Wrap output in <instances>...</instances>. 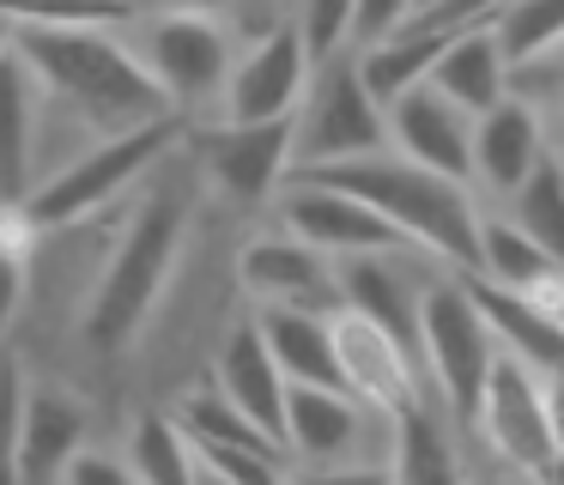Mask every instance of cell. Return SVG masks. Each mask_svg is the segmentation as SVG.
Returning <instances> with one entry per match:
<instances>
[{"instance_id": "cell-1", "label": "cell", "mask_w": 564, "mask_h": 485, "mask_svg": "<svg viewBox=\"0 0 564 485\" xmlns=\"http://www.w3.org/2000/svg\"><path fill=\"white\" fill-rule=\"evenodd\" d=\"M13 55L37 79L62 116H74L91 140L134 133L147 121H171V97L140 67L134 43L110 24H13Z\"/></svg>"}, {"instance_id": "cell-2", "label": "cell", "mask_w": 564, "mask_h": 485, "mask_svg": "<svg viewBox=\"0 0 564 485\" xmlns=\"http://www.w3.org/2000/svg\"><path fill=\"white\" fill-rule=\"evenodd\" d=\"M292 176H316V182H328V188L358 194V201L377 206L406 242H419L431 261L455 267V273H474L479 267L474 188L437 176V170H425V164H413V158H401L394 146L365 152V158H346V164H328V170H292Z\"/></svg>"}, {"instance_id": "cell-3", "label": "cell", "mask_w": 564, "mask_h": 485, "mask_svg": "<svg viewBox=\"0 0 564 485\" xmlns=\"http://www.w3.org/2000/svg\"><path fill=\"white\" fill-rule=\"evenodd\" d=\"M183 230H188V206L176 188H152L134 206V218H128L122 242H116L110 267H104L98 291L86 303V340L98 352H122L147 327V315L159 310L164 285H171Z\"/></svg>"}, {"instance_id": "cell-4", "label": "cell", "mask_w": 564, "mask_h": 485, "mask_svg": "<svg viewBox=\"0 0 564 485\" xmlns=\"http://www.w3.org/2000/svg\"><path fill=\"white\" fill-rule=\"evenodd\" d=\"M491 358H498V334H491L486 310L474 298V279L467 273L425 279V298H419V370L437 388V407L467 431H474Z\"/></svg>"}, {"instance_id": "cell-5", "label": "cell", "mask_w": 564, "mask_h": 485, "mask_svg": "<svg viewBox=\"0 0 564 485\" xmlns=\"http://www.w3.org/2000/svg\"><path fill=\"white\" fill-rule=\"evenodd\" d=\"M389 146V109L365 91L358 55H322L304 85V104L292 116V170H328L346 158H365Z\"/></svg>"}, {"instance_id": "cell-6", "label": "cell", "mask_w": 564, "mask_h": 485, "mask_svg": "<svg viewBox=\"0 0 564 485\" xmlns=\"http://www.w3.org/2000/svg\"><path fill=\"white\" fill-rule=\"evenodd\" d=\"M176 128H183V121L171 116V121H147V128H134V133L91 140L74 164L55 170L43 188H31L25 201H19V206H25V218L37 225V237H43V230H62V225H79V218H91L98 206H110L116 194H128L164 152H171Z\"/></svg>"}, {"instance_id": "cell-7", "label": "cell", "mask_w": 564, "mask_h": 485, "mask_svg": "<svg viewBox=\"0 0 564 485\" xmlns=\"http://www.w3.org/2000/svg\"><path fill=\"white\" fill-rule=\"evenodd\" d=\"M134 55L140 67L159 79V91L171 97V109L213 104L225 97V79H231V36L213 12H134Z\"/></svg>"}, {"instance_id": "cell-8", "label": "cell", "mask_w": 564, "mask_h": 485, "mask_svg": "<svg viewBox=\"0 0 564 485\" xmlns=\"http://www.w3.org/2000/svg\"><path fill=\"white\" fill-rule=\"evenodd\" d=\"M285 455L297 467H346V461H377L389 467L394 455V419L346 388H304L292 382L285 395Z\"/></svg>"}, {"instance_id": "cell-9", "label": "cell", "mask_w": 564, "mask_h": 485, "mask_svg": "<svg viewBox=\"0 0 564 485\" xmlns=\"http://www.w3.org/2000/svg\"><path fill=\"white\" fill-rule=\"evenodd\" d=\"M474 431L491 443V455L503 467H516L522 479H540L558 455L552 443V419H546V388H540V370H528L522 358L498 352L486 376V395H479Z\"/></svg>"}, {"instance_id": "cell-10", "label": "cell", "mask_w": 564, "mask_h": 485, "mask_svg": "<svg viewBox=\"0 0 564 485\" xmlns=\"http://www.w3.org/2000/svg\"><path fill=\"white\" fill-rule=\"evenodd\" d=\"M280 230L304 237L310 249L334 255V261H352V255H425L419 242H406L377 206H365L346 188H328V182H316V176H292V188H285V201H280Z\"/></svg>"}, {"instance_id": "cell-11", "label": "cell", "mask_w": 564, "mask_h": 485, "mask_svg": "<svg viewBox=\"0 0 564 485\" xmlns=\"http://www.w3.org/2000/svg\"><path fill=\"white\" fill-rule=\"evenodd\" d=\"M328 334H334V364H340V388L352 400H365V407L389 412V419H401L406 407H419V400L431 395L425 388V370H419V358L401 346V340L389 334V327H377L370 315L358 310H334L328 315Z\"/></svg>"}, {"instance_id": "cell-12", "label": "cell", "mask_w": 564, "mask_h": 485, "mask_svg": "<svg viewBox=\"0 0 564 485\" xmlns=\"http://www.w3.org/2000/svg\"><path fill=\"white\" fill-rule=\"evenodd\" d=\"M316 73L304 31L297 24H273L249 55L231 61L225 79V121H292L304 104V85Z\"/></svg>"}, {"instance_id": "cell-13", "label": "cell", "mask_w": 564, "mask_h": 485, "mask_svg": "<svg viewBox=\"0 0 564 485\" xmlns=\"http://www.w3.org/2000/svg\"><path fill=\"white\" fill-rule=\"evenodd\" d=\"M243 285L256 298V310H340V261L322 249H310L292 230H268L243 249Z\"/></svg>"}, {"instance_id": "cell-14", "label": "cell", "mask_w": 564, "mask_h": 485, "mask_svg": "<svg viewBox=\"0 0 564 485\" xmlns=\"http://www.w3.org/2000/svg\"><path fill=\"white\" fill-rule=\"evenodd\" d=\"M200 158L225 201L261 206L292 170V121H225L200 133Z\"/></svg>"}, {"instance_id": "cell-15", "label": "cell", "mask_w": 564, "mask_h": 485, "mask_svg": "<svg viewBox=\"0 0 564 485\" xmlns=\"http://www.w3.org/2000/svg\"><path fill=\"white\" fill-rule=\"evenodd\" d=\"M389 140L401 158L474 188V116L462 104H449L443 91L419 85L401 104H389Z\"/></svg>"}, {"instance_id": "cell-16", "label": "cell", "mask_w": 564, "mask_h": 485, "mask_svg": "<svg viewBox=\"0 0 564 485\" xmlns=\"http://www.w3.org/2000/svg\"><path fill=\"white\" fill-rule=\"evenodd\" d=\"M91 412L67 388H25L19 419V485H67V467L86 455Z\"/></svg>"}, {"instance_id": "cell-17", "label": "cell", "mask_w": 564, "mask_h": 485, "mask_svg": "<svg viewBox=\"0 0 564 485\" xmlns=\"http://www.w3.org/2000/svg\"><path fill=\"white\" fill-rule=\"evenodd\" d=\"M419 298H425V279L406 267V255H352V261H340V303L370 315L377 327H389L413 358H419Z\"/></svg>"}, {"instance_id": "cell-18", "label": "cell", "mask_w": 564, "mask_h": 485, "mask_svg": "<svg viewBox=\"0 0 564 485\" xmlns=\"http://www.w3.org/2000/svg\"><path fill=\"white\" fill-rule=\"evenodd\" d=\"M540 158H546V133H540V116L522 97H503L498 109L474 116V188L516 194L534 176Z\"/></svg>"}, {"instance_id": "cell-19", "label": "cell", "mask_w": 564, "mask_h": 485, "mask_svg": "<svg viewBox=\"0 0 564 485\" xmlns=\"http://www.w3.org/2000/svg\"><path fill=\"white\" fill-rule=\"evenodd\" d=\"M213 388H219L243 419H256L268 436L285 443V395H292V382H285V370L273 364V352H268V340H261L256 322L231 327V340H225V352H219Z\"/></svg>"}, {"instance_id": "cell-20", "label": "cell", "mask_w": 564, "mask_h": 485, "mask_svg": "<svg viewBox=\"0 0 564 485\" xmlns=\"http://www.w3.org/2000/svg\"><path fill=\"white\" fill-rule=\"evenodd\" d=\"M425 85H431V91H443L449 104H462L467 116H486V109H498L503 97H510V61H503L491 24L455 31Z\"/></svg>"}, {"instance_id": "cell-21", "label": "cell", "mask_w": 564, "mask_h": 485, "mask_svg": "<svg viewBox=\"0 0 564 485\" xmlns=\"http://www.w3.org/2000/svg\"><path fill=\"white\" fill-rule=\"evenodd\" d=\"M37 116L43 91L19 55H0V206H19L37 170Z\"/></svg>"}, {"instance_id": "cell-22", "label": "cell", "mask_w": 564, "mask_h": 485, "mask_svg": "<svg viewBox=\"0 0 564 485\" xmlns=\"http://www.w3.org/2000/svg\"><path fill=\"white\" fill-rule=\"evenodd\" d=\"M474 298H479V310H486L491 334H498V352L522 358L528 370H540V376L564 364V327L552 322L534 298H522V291H498V285H486V279H474Z\"/></svg>"}, {"instance_id": "cell-23", "label": "cell", "mask_w": 564, "mask_h": 485, "mask_svg": "<svg viewBox=\"0 0 564 485\" xmlns=\"http://www.w3.org/2000/svg\"><path fill=\"white\" fill-rule=\"evenodd\" d=\"M256 327H261V340H268L273 364L285 370V382L340 388L328 315H316V310H256Z\"/></svg>"}, {"instance_id": "cell-24", "label": "cell", "mask_w": 564, "mask_h": 485, "mask_svg": "<svg viewBox=\"0 0 564 485\" xmlns=\"http://www.w3.org/2000/svg\"><path fill=\"white\" fill-rule=\"evenodd\" d=\"M455 31H413V24H401L394 36H382V43H365L352 48L358 55V79H365V91L377 97L382 109L401 104L406 91H419V85L431 79V67H437V55L449 48Z\"/></svg>"}, {"instance_id": "cell-25", "label": "cell", "mask_w": 564, "mask_h": 485, "mask_svg": "<svg viewBox=\"0 0 564 485\" xmlns=\"http://www.w3.org/2000/svg\"><path fill=\"white\" fill-rule=\"evenodd\" d=\"M389 473H394V485H467V467L455 455L449 431L437 424V412H431V400H419V407H406L394 419Z\"/></svg>"}, {"instance_id": "cell-26", "label": "cell", "mask_w": 564, "mask_h": 485, "mask_svg": "<svg viewBox=\"0 0 564 485\" xmlns=\"http://www.w3.org/2000/svg\"><path fill=\"white\" fill-rule=\"evenodd\" d=\"M558 273L564 267L552 261L522 225H510V218H479V267H474V279H486V285H498V291H522V298H534V291L552 285Z\"/></svg>"}, {"instance_id": "cell-27", "label": "cell", "mask_w": 564, "mask_h": 485, "mask_svg": "<svg viewBox=\"0 0 564 485\" xmlns=\"http://www.w3.org/2000/svg\"><path fill=\"white\" fill-rule=\"evenodd\" d=\"M122 461L140 485H195L200 479V461H195V443L188 431L171 419V412H140L128 424V443H122Z\"/></svg>"}, {"instance_id": "cell-28", "label": "cell", "mask_w": 564, "mask_h": 485, "mask_svg": "<svg viewBox=\"0 0 564 485\" xmlns=\"http://www.w3.org/2000/svg\"><path fill=\"white\" fill-rule=\"evenodd\" d=\"M491 36H498L510 73L534 67V61L564 48V0H503L498 19H491Z\"/></svg>"}, {"instance_id": "cell-29", "label": "cell", "mask_w": 564, "mask_h": 485, "mask_svg": "<svg viewBox=\"0 0 564 485\" xmlns=\"http://www.w3.org/2000/svg\"><path fill=\"white\" fill-rule=\"evenodd\" d=\"M503 201H510V213H503V218L522 225L528 237H534L540 249L564 267V170L552 164V158H540L534 176H528L516 194H503Z\"/></svg>"}, {"instance_id": "cell-30", "label": "cell", "mask_w": 564, "mask_h": 485, "mask_svg": "<svg viewBox=\"0 0 564 485\" xmlns=\"http://www.w3.org/2000/svg\"><path fill=\"white\" fill-rule=\"evenodd\" d=\"M37 237V225L25 218V206H0V334L25 303V249Z\"/></svg>"}, {"instance_id": "cell-31", "label": "cell", "mask_w": 564, "mask_h": 485, "mask_svg": "<svg viewBox=\"0 0 564 485\" xmlns=\"http://www.w3.org/2000/svg\"><path fill=\"white\" fill-rule=\"evenodd\" d=\"M352 7L358 0H304V12H297V31H304L310 55H340V48H352Z\"/></svg>"}, {"instance_id": "cell-32", "label": "cell", "mask_w": 564, "mask_h": 485, "mask_svg": "<svg viewBox=\"0 0 564 485\" xmlns=\"http://www.w3.org/2000/svg\"><path fill=\"white\" fill-rule=\"evenodd\" d=\"M19 419H25V376L0 358V485H19Z\"/></svg>"}, {"instance_id": "cell-33", "label": "cell", "mask_w": 564, "mask_h": 485, "mask_svg": "<svg viewBox=\"0 0 564 485\" xmlns=\"http://www.w3.org/2000/svg\"><path fill=\"white\" fill-rule=\"evenodd\" d=\"M503 0H425L413 12V31H474V24H491Z\"/></svg>"}, {"instance_id": "cell-34", "label": "cell", "mask_w": 564, "mask_h": 485, "mask_svg": "<svg viewBox=\"0 0 564 485\" xmlns=\"http://www.w3.org/2000/svg\"><path fill=\"white\" fill-rule=\"evenodd\" d=\"M413 7H419V0H358V7H352V48L394 36L406 19H413Z\"/></svg>"}, {"instance_id": "cell-35", "label": "cell", "mask_w": 564, "mask_h": 485, "mask_svg": "<svg viewBox=\"0 0 564 485\" xmlns=\"http://www.w3.org/2000/svg\"><path fill=\"white\" fill-rule=\"evenodd\" d=\"M292 485H394V473L377 461H346V467H297Z\"/></svg>"}, {"instance_id": "cell-36", "label": "cell", "mask_w": 564, "mask_h": 485, "mask_svg": "<svg viewBox=\"0 0 564 485\" xmlns=\"http://www.w3.org/2000/svg\"><path fill=\"white\" fill-rule=\"evenodd\" d=\"M67 485H140L134 473H128L122 455H104V449H86V455L67 467Z\"/></svg>"}, {"instance_id": "cell-37", "label": "cell", "mask_w": 564, "mask_h": 485, "mask_svg": "<svg viewBox=\"0 0 564 485\" xmlns=\"http://www.w3.org/2000/svg\"><path fill=\"white\" fill-rule=\"evenodd\" d=\"M540 388H546V419H552V443H558V455H564V364H558V370H546V376H540Z\"/></svg>"}, {"instance_id": "cell-38", "label": "cell", "mask_w": 564, "mask_h": 485, "mask_svg": "<svg viewBox=\"0 0 564 485\" xmlns=\"http://www.w3.org/2000/svg\"><path fill=\"white\" fill-rule=\"evenodd\" d=\"M534 303H540V310H546V315H552V322H558V327H564V273H558V279H552V285H540V291H534Z\"/></svg>"}, {"instance_id": "cell-39", "label": "cell", "mask_w": 564, "mask_h": 485, "mask_svg": "<svg viewBox=\"0 0 564 485\" xmlns=\"http://www.w3.org/2000/svg\"><path fill=\"white\" fill-rule=\"evenodd\" d=\"M147 12H219L225 0H140Z\"/></svg>"}, {"instance_id": "cell-40", "label": "cell", "mask_w": 564, "mask_h": 485, "mask_svg": "<svg viewBox=\"0 0 564 485\" xmlns=\"http://www.w3.org/2000/svg\"><path fill=\"white\" fill-rule=\"evenodd\" d=\"M534 485H564V455H552V467L546 473H540V479Z\"/></svg>"}, {"instance_id": "cell-41", "label": "cell", "mask_w": 564, "mask_h": 485, "mask_svg": "<svg viewBox=\"0 0 564 485\" xmlns=\"http://www.w3.org/2000/svg\"><path fill=\"white\" fill-rule=\"evenodd\" d=\"M0 55H13V19H0Z\"/></svg>"}, {"instance_id": "cell-42", "label": "cell", "mask_w": 564, "mask_h": 485, "mask_svg": "<svg viewBox=\"0 0 564 485\" xmlns=\"http://www.w3.org/2000/svg\"><path fill=\"white\" fill-rule=\"evenodd\" d=\"M195 485H231V479H219V473H207V467H200V479Z\"/></svg>"}, {"instance_id": "cell-43", "label": "cell", "mask_w": 564, "mask_h": 485, "mask_svg": "<svg viewBox=\"0 0 564 485\" xmlns=\"http://www.w3.org/2000/svg\"><path fill=\"white\" fill-rule=\"evenodd\" d=\"M419 7H425V0H419ZM419 7H413V12H419Z\"/></svg>"}]
</instances>
